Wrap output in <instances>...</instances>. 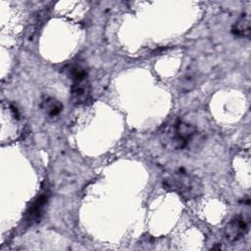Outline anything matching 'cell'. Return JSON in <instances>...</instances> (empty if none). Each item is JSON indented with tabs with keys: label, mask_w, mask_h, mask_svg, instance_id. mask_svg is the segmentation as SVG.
Wrapping results in <instances>:
<instances>
[{
	"label": "cell",
	"mask_w": 251,
	"mask_h": 251,
	"mask_svg": "<svg viewBox=\"0 0 251 251\" xmlns=\"http://www.w3.org/2000/svg\"><path fill=\"white\" fill-rule=\"evenodd\" d=\"M196 127L184 121L176 120L167 126L161 134V142L172 150L183 149L188 146L196 134Z\"/></svg>",
	"instance_id": "cell-2"
},
{
	"label": "cell",
	"mask_w": 251,
	"mask_h": 251,
	"mask_svg": "<svg viewBox=\"0 0 251 251\" xmlns=\"http://www.w3.org/2000/svg\"><path fill=\"white\" fill-rule=\"evenodd\" d=\"M90 83L88 77L72 81L71 100L75 105L86 104L90 99Z\"/></svg>",
	"instance_id": "cell-4"
},
{
	"label": "cell",
	"mask_w": 251,
	"mask_h": 251,
	"mask_svg": "<svg viewBox=\"0 0 251 251\" xmlns=\"http://www.w3.org/2000/svg\"><path fill=\"white\" fill-rule=\"evenodd\" d=\"M43 110L46 116L50 118H55L62 112L63 105L58 99L54 97H49L43 103Z\"/></svg>",
	"instance_id": "cell-7"
},
{
	"label": "cell",
	"mask_w": 251,
	"mask_h": 251,
	"mask_svg": "<svg viewBox=\"0 0 251 251\" xmlns=\"http://www.w3.org/2000/svg\"><path fill=\"white\" fill-rule=\"evenodd\" d=\"M197 82V75L195 72H187L180 80V89L182 91L191 90Z\"/></svg>",
	"instance_id": "cell-8"
},
{
	"label": "cell",
	"mask_w": 251,
	"mask_h": 251,
	"mask_svg": "<svg viewBox=\"0 0 251 251\" xmlns=\"http://www.w3.org/2000/svg\"><path fill=\"white\" fill-rule=\"evenodd\" d=\"M233 34L239 37H249L250 35V18L248 15H242L233 24L231 27Z\"/></svg>",
	"instance_id": "cell-6"
},
{
	"label": "cell",
	"mask_w": 251,
	"mask_h": 251,
	"mask_svg": "<svg viewBox=\"0 0 251 251\" xmlns=\"http://www.w3.org/2000/svg\"><path fill=\"white\" fill-rule=\"evenodd\" d=\"M163 186L186 199L198 197L203 192V184L197 176L180 171L167 176L163 179Z\"/></svg>",
	"instance_id": "cell-1"
},
{
	"label": "cell",
	"mask_w": 251,
	"mask_h": 251,
	"mask_svg": "<svg viewBox=\"0 0 251 251\" xmlns=\"http://www.w3.org/2000/svg\"><path fill=\"white\" fill-rule=\"evenodd\" d=\"M49 200V193L47 191L41 192L34 200L33 202L28 206L25 216L24 220L26 226H32L40 222L44 215V211L46 209V205Z\"/></svg>",
	"instance_id": "cell-3"
},
{
	"label": "cell",
	"mask_w": 251,
	"mask_h": 251,
	"mask_svg": "<svg viewBox=\"0 0 251 251\" xmlns=\"http://www.w3.org/2000/svg\"><path fill=\"white\" fill-rule=\"evenodd\" d=\"M45 18H46V14L44 12H39L37 13L33 20L31 21L30 23V25L28 27V33L32 36L38 29H40V26L43 25L44 21H45Z\"/></svg>",
	"instance_id": "cell-9"
},
{
	"label": "cell",
	"mask_w": 251,
	"mask_h": 251,
	"mask_svg": "<svg viewBox=\"0 0 251 251\" xmlns=\"http://www.w3.org/2000/svg\"><path fill=\"white\" fill-rule=\"evenodd\" d=\"M247 231H248L247 222L244 220V218L240 216H237L231 219L225 226V228H224L225 236L230 242L238 241L239 239L244 237Z\"/></svg>",
	"instance_id": "cell-5"
}]
</instances>
